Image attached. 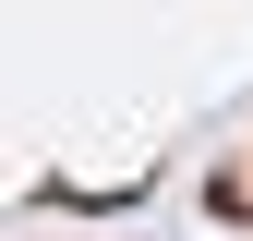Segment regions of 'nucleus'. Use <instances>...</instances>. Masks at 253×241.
Wrapping results in <instances>:
<instances>
[{
    "label": "nucleus",
    "mask_w": 253,
    "mask_h": 241,
    "mask_svg": "<svg viewBox=\"0 0 253 241\" xmlns=\"http://www.w3.org/2000/svg\"><path fill=\"white\" fill-rule=\"evenodd\" d=\"M229 217H241V229H253V157H241V181H229Z\"/></svg>",
    "instance_id": "1"
}]
</instances>
